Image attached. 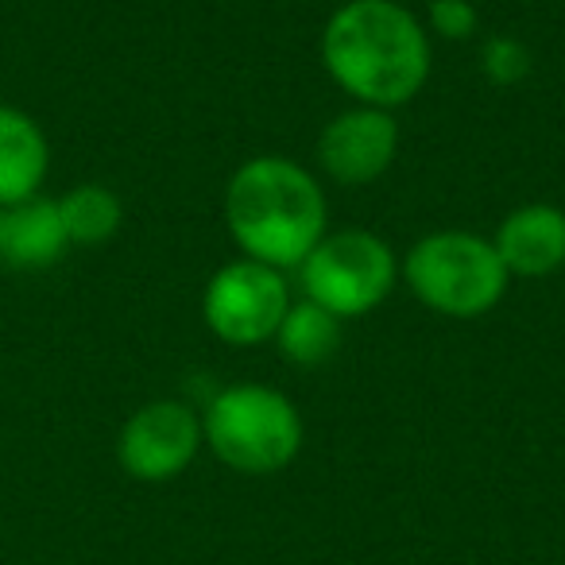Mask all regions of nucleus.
I'll return each instance as SVG.
<instances>
[{
  "instance_id": "20e7f679",
  "label": "nucleus",
  "mask_w": 565,
  "mask_h": 565,
  "mask_svg": "<svg viewBox=\"0 0 565 565\" xmlns=\"http://www.w3.org/2000/svg\"><path fill=\"white\" fill-rule=\"evenodd\" d=\"M411 291L446 318H480L503 299L508 267L500 264L492 241H480L461 228L430 233L407 256Z\"/></svg>"
},
{
  "instance_id": "7ed1b4c3",
  "label": "nucleus",
  "mask_w": 565,
  "mask_h": 565,
  "mask_svg": "<svg viewBox=\"0 0 565 565\" xmlns=\"http://www.w3.org/2000/svg\"><path fill=\"white\" fill-rule=\"evenodd\" d=\"M202 434L236 472H279L302 446V423L291 399L264 384H236L205 411Z\"/></svg>"
},
{
  "instance_id": "39448f33",
  "label": "nucleus",
  "mask_w": 565,
  "mask_h": 565,
  "mask_svg": "<svg viewBox=\"0 0 565 565\" xmlns=\"http://www.w3.org/2000/svg\"><path fill=\"white\" fill-rule=\"evenodd\" d=\"M395 282V256L380 236L349 228L322 236L318 248L302 259L307 299L330 310L333 318H361L387 299Z\"/></svg>"
},
{
  "instance_id": "1a4fd4ad",
  "label": "nucleus",
  "mask_w": 565,
  "mask_h": 565,
  "mask_svg": "<svg viewBox=\"0 0 565 565\" xmlns=\"http://www.w3.org/2000/svg\"><path fill=\"white\" fill-rule=\"evenodd\" d=\"M500 264L511 275H550L565 264V213L557 205H523L508 213L492 241Z\"/></svg>"
},
{
  "instance_id": "f8f14e48",
  "label": "nucleus",
  "mask_w": 565,
  "mask_h": 565,
  "mask_svg": "<svg viewBox=\"0 0 565 565\" xmlns=\"http://www.w3.org/2000/svg\"><path fill=\"white\" fill-rule=\"evenodd\" d=\"M275 341H279V353L287 361L302 364V369H315V364H326L341 345V318H333L330 310H322L318 302H299L282 315L279 330H275Z\"/></svg>"
},
{
  "instance_id": "2eb2a0df",
  "label": "nucleus",
  "mask_w": 565,
  "mask_h": 565,
  "mask_svg": "<svg viewBox=\"0 0 565 565\" xmlns=\"http://www.w3.org/2000/svg\"><path fill=\"white\" fill-rule=\"evenodd\" d=\"M430 20L441 35H449V40H465V35L472 32V24H477V12H472L469 0H434Z\"/></svg>"
},
{
  "instance_id": "0eeeda50",
  "label": "nucleus",
  "mask_w": 565,
  "mask_h": 565,
  "mask_svg": "<svg viewBox=\"0 0 565 565\" xmlns=\"http://www.w3.org/2000/svg\"><path fill=\"white\" fill-rule=\"evenodd\" d=\"M202 423L190 407L159 399L140 407L120 430V465L136 480H171L194 461Z\"/></svg>"
},
{
  "instance_id": "4468645a",
  "label": "nucleus",
  "mask_w": 565,
  "mask_h": 565,
  "mask_svg": "<svg viewBox=\"0 0 565 565\" xmlns=\"http://www.w3.org/2000/svg\"><path fill=\"white\" fill-rule=\"evenodd\" d=\"M526 51L519 47V43L511 40H492L484 47V71L492 74L500 86H511V82H519L526 74Z\"/></svg>"
},
{
  "instance_id": "ddd939ff",
  "label": "nucleus",
  "mask_w": 565,
  "mask_h": 565,
  "mask_svg": "<svg viewBox=\"0 0 565 565\" xmlns=\"http://www.w3.org/2000/svg\"><path fill=\"white\" fill-rule=\"evenodd\" d=\"M58 217H63L66 241L71 244H105L120 228V198L113 190L86 182V186H74L66 198H58Z\"/></svg>"
},
{
  "instance_id": "f257e3e1",
  "label": "nucleus",
  "mask_w": 565,
  "mask_h": 565,
  "mask_svg": "<svg viewBox=\"0 0 565 565\" xmlns=\"http://www.w3.org/2000/svg\"><path fill=\"white\" fill-rule=\"evenodd\" d=\"M322 63L356 102L392 109L426 86L430 43L395 0H349L322 32Z\"/></svg>"
},
{
  "instance_id": "f03ea898",
  "label": "nucleus",
  "mask_w": 565,
  "mask_h": 565,
  "mask_svg": "<svg viewBox=\"0 0 565 565\" xmlns=\"http://www.w3.org/2000/svg\"><path fill=\"white\" fill-rule=\"evenodd\" d=\"M225 221L244 256L279 271L302 264L326 236V194L299 163L259 156L228 182Z\"/></svg>"
},
{
  "instance_id": "9d476101",
  "label": "nucleus",
  "mask_w": 565,
  "mask_h": 565,
  "mask_svg": "<svg viewBox=\"0 0 565 565\" xmlns=\"http://www.w3.org/2000/svg\"><path fill=\"white\" fill-rule=\"evenodd\" d=\"M66 248L71 241L58 217V202L35 194L28 202L0 205V264L51 267Z\"/></svg>"
},
{
  "instance_id": "423d86ee",
  "label": "nucleus",
  "mask_w": 565,
  "mask_h": 565,
  "mask_svg": "<svg viewBox=\"0 0 565 565\" xmlns=\"http://www.w3.org/2000/svg\"><path fill=\"white\" fill-rule=\"evenodd\" d=\"M205 326L228 345H259L275 338L282 315L291 310L287 279L256 259L225 264L205 287Z\"/></svg>"
},
{
  "instance_id": "6e6552de",
  "label": "nucleus",
  "mask_w": 565,
  "mask_h": 565,
  "mask_svg": "<svg viewBox=\"0 0 565 565\" xmlns=\"http://www.w3.org/2000/svg\"><path fill=\"white\" fill-rule=\"evenodd\" d=\"M395 151H399V128L387 117V109H349L318 140V159L322 171L341 186H364V182L380 179L392 167Z\"/></svg>"
},
{
  "instance_id": "9b49d317",
  "label": "nucleus",
  "mask_w": 565,
  "mask_h": 565,
  "mask_svg": "<svg viewBox=\"0 0 565 565\" xmlns=\"http://www.w3.org/2000/svg\"><path fill=\"white\" fill-rule=\"evenodd\" d=\"M47 136L28 113L0 105V205H17L40 194L47 179Z\"/></svg>"
}]
</instances>
